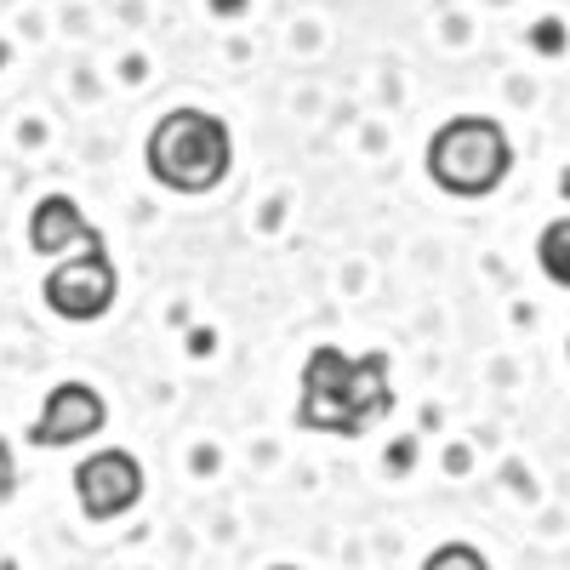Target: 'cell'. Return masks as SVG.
Here are the masks:
<instances>
[{
	"label": "cell",
	"mask_w": 570,
	"mask_h": 570,
	"mask_svg": "<svg viewBox=\"0 0 570 570\" xmlns=\"http://www.w3.org/2000/svg\"><path fill=\"white\" fill-rule=\"evenodd\" d=\"M394 405L389 389V354H343V348H314L303 365V400L297 428L308 434H365Z\"/></svg>",
	"instance_id": "1"
},
{
	"label": "cell",
	"mask_w": 570,
	"mask_h": 570,
	"mask_svg": "<svg viewBox=\"0 0 570 570\" xmlns=\"http://www.w3.org/2000/svg\"><path fill=\"white\" fill-rule=\"evenodd\" d=\"M149 177L171 195H206L234 166V137L217 115L206 109H171L149 131Z\"/></svg>",
	"instance_id": "2"
},
{
	"label": "cell",
	"mask_w": 570,
	"mask_h": 570,
	"mask_svg": "<svg viewBox=\"0 0 570 570\" xmlns=\"http://www.w3.org/2000/svg\"><path fill=\"white\" fill-rule=\"evenodd\" d=\"M508 166H513L508 131L491 115H456L428 142V177L456 200H480L491 188H502Z\"/></svg>",
	"instance_id": "3"
},
{
	"label": "cell",
	"mask_w": 570,
	"mask_h": 570,
	"mask_svg": "<svg viewBox=\"0 0 570 570\" xmlns=\"http://www.w3.org/2000/svg\"><path fill=\"white\" fill-rule=\"evenodd\" d=\"M115 292H120V274H115L104 240L86 246V257H69L46 274V308L63 314V320H80V325L104 320L115 308Z\"/></svg>",
	"instance_id": "4"
},
{
	"label": "cell",
	"mask_w": 570,
	"mask_h": 570,
	"mask_svg": "<svg viewBox=\"0 0 570 570\" xmlns=\"http://www.w3.org/2000/svg\"><path fill=\"white\" fill-rule=\"evenodd\" d=\"M75 502H80L86 519H98V525L131 513L142 502V462L131 451H91L75 468Z\"/></svg>",
	"instance_id": "5"
},
{
	"label": "cell",
	"mask_w": 570,
	"mask_h": 570,
	"mask_svg": "<svg viewBox=\"0 0 570 570\" xmlns=\"http://www.w3.org/2000/svg\"><path fill=\"white\" fill-rule=\"evenodd\" d=\"M104 422H109V405H104L98 389L91 383H58L52 394H46L35 428H29V445L63 451V445H80L91 434H104Z\"/></svg>",
	"instance_id": "6"
},
{
	"label": "cell",
	"mask_w": 570,
	"mask_h": 570,
	"mask_svg": "<svg viewBox=\"0 0 570 570\" xmlns=\"http://www.w3.org/2000/svg\"><path fill=\"white\" fill-rule=\"evenodd\" d=\"M69 240L98 246L104 234H98V223H86V212H80L69 195H46V200L29 212V246H35L40 257H58V252H69Z\"/></svg>",
	"instance_id": "7"
},
{
	"label": "cell",
	"mask_w": 570,
	"mask_h": 570,
	"mask_svg": "<svg viewBox=\"0 0 570 570\" xmlns=\"http://www.w3.org/2000/svg\"><path fill=\"white\" fill-rule=\"evenodd\" d=\"M542 268L553 285H570V223L564 217L548 223V234H542Z\"/></svg>",
	"instance_id": "8"
},
{
	"label": "cell",
	"mask_w": 570,
	"mask_h": 570,
	"mask_svg": "<svg viewBox=\"0 0 570 570\" xmlns=\"http://www.w3.org/2000/svg\"><path fill=\"white\" fill-rule=\"evenodd\" d=\"M422 570H491L485 564V553L480 548H468V542H445V548H434L422 559Z\"/></svg>",
	"instance_id": "9"
},
{
	"label": "cell",
	"mask_w": 570,
	"mask_h": 570,
	"mask_svg": "<svg viewBox=\"0 0 570 570\" xmlns=\"http://www.w3.org/2000/svg\"><path fill=\"white\" fill-rule=\"evenodd\" d=\"M18 491V462H12V445L0 440V502H7Z\"/></svg>",
	"instance_id": "10"
},
{
	"label": "cell",
	"mask_w": 570,
	"mask_h": 570,
	"mask_svg": "<svg viewBox=\"0 0 570 570\" xmlns=\"http://www.w3.org/2000/svg\"><path fill=\"white\" fill-rule=\"evenodd\" d=\"M559 35H564V29H559V23H553V18H548V23H542V29H537V46H542V52H559V46H564V40H559Z\"/></svg>",
	"instance_id": "11"
},
{
	"label": "cell",
	"mask_w": 570,
	"mask_h": 570,
	"mask_svg": "<svg viewBox=\"0 0 570 570\" xmlns=\"http://www.w3.org/2000/svg\"><path fill=\"white\" fill-rule=\"evenodd\" d=\"M0 570H18V564H12V559H7V553H0Z\"/></svg>",
	"instance_id": "12"
},
{
	"label": "cell",
	"mask_w": 570,
	"mask_h": 570,
	"mask_svg": "<svg viewBox=\"0 0 570 570\" xmlns=\"http://www.w3.org/2000/svg\"><path fill=\"white\" fill-rule=\"evenodd\" d=\"M268 570H297V564H268Z\"/></svg>",
	"instance_id": "13"
}]
</instances>
